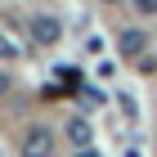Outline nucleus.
Returning <instances> with one entry per match:
<instances>
[{
	"label": "nucleus",
	"instance_id": "obj_1",
	"mask_svg": "<svg viewBox=\"0 0 157 157\" xmlns=\"http://www.w3.org/2000/svg\"><path fill=\"white\" fill-rule=\"evenodd\" d=\"M32 36H36L40 45H54V40L63 36V27H59V18H49V13H36V18H32Z\"/></svg>",
	"mask_w": 157,
	"mask_h": 157
},
{
	"label": "nucleus",
	"instance_id": "obj_2",
	"mask_svg": "<svg viewBox=\"0 0 157 157\" xmlns=\"http://www.w3.org/2000/svg\"><path fill=\"white\" fill-rule=\"evenodd\" d=\"M49 130H40V126H32L27 130V139H23V157H49Z\"/></svg>",
	"mask_w": 157,
	"mask_h": 157
},
{
	"label": "nucleus",
	"instance_id": "obj_3",
	"mask_svg": "<svg viewBox=\"0 0 157 157\" xmlns=\"http://www.w3.org/2000/svg\"><path fill=\"white\" fill-rule=\"evenodd\" d=\"M144 45H148V36L139 32V27L121 32V54H126V59H139V54H144Z\"/></svg>",
	"mask_w": 157,
	"mask_h": 157
},
{
	"label": "nucleus",
	"instance_id": "obj_4",
	"mask_svg": "<svg viewBox=\"0 0 157 157\" xmlns=\"http://www.w3.org/2000/svg\"><path fill=\"white\" fill-rule=\"evenodd\" d=\"M67 135H72V144H90V121L72 117V121H67Z\"/></svg>",
	"mask_w": 157,
	"mask_h": 157
},
{
	"label": "nucleus",
	"instance_id": "obj_5",
	"mask_svg": "<svg viewBox=\"0 0 157 157\" xmlns=\"http://www.w3.org/2000/svg\"><path fill=\"white\" fill-rule=\"evenodd\" d=\"M13 54H18V45H13V40L0 32V59H13Z\"/></svg>",
	"mask_w": 157,
	"mask_h": 157
},
{
	"label": "nucleus",
	"instance_id": "obj_6",
	"mask_svg": "<svg viewBox=\"0 0 157 157\" xmlns=\"http://www.w3.org/2000/svg\"><path fill=\"white\" fill-rule=\"evenodd\" d=\"M135 9L139 13H157V0H135Z\"/></svg>",
	"mask_w": 157,
	"mask_h": 157
},
{
	"label": "nucleus",
	"instance_id": "obj_7",
	"mask_svg": "<svg viewBox=\"0 0 157 157\" xmlns=\"http://www.w3.org/2000/svg\"><path fill=\"white\" fill-rule=\"evenodd\" d=\"M0 94H9V76H5V72H0Z\"/></svg>",
	"mask_w": 157,
	"mask_h": 157
}]
</instances>
